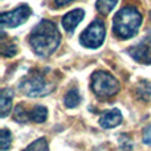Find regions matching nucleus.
I'll use <instances>...</instances> for the list:
<instances>
[{"label": "nucleus", "mask_w": 151, "mask_h": 151, "mask_svg": "<svg viewBox=\"0 0 151 151\" xmlns=\"http://www.w3.org/2000/svg\"><path fill=\"white\" fill-rule=\"evenodd\" d=\"M61 36L57 27L50 20H41L29 36L31 48L37 56L48 57L58 48Z\"/></svg>", "instance_id": "1"}, {"label": "nucleus", "mask_w": 151, "mask_h": 151, "mask_svg": "<svg viewBox=\"0 0 151 151\" xmlns=\"http://www.w3.org/2000/svg\"><path fill=\"white\" fill-rule=\"evenodd\" d=\"M142 24V15L135 7H125L118 11L114 16L113 31L115 36L122 40L131 39L135 36Z\"/></svg>", "instance_id": "2"}, {"label": "nucleus", "mask_w": 151, "mask_h": 151, "mask_svg": "<svg viewBox=\"0 0 151 151\" xmlns=\"http://www.w3.org/2000/svg\"><path fill=\"white\" fill-rule=\"evenodd\" d=\"M53 83L40 72H32L25 76L20 83V90L28 97H42L53 90Z\"/></svg>", "instance_id": "3"}, {"label": "nucleus", "mask_w": 151, "mask_h": 151, "mask_svg": "<svg viewBox=\"0 0 151 151\" xmlns=\"http://www.w3.org/2000/svg\"><path fill=\"white\" fill-rule=\"evenodd\" d=\"M91 90L99 98H109L118 93L119 82L110 73L99 70L91 76Z\"/></svg>", "instance_id": "4"}, {"label": "nucleus", "mask_w": 151, "mask_h": 151, "mask_svg": "<svg viewBox=\"0 0 151 151\" xmlns=\"http://www.w3.org/2000/svg\"><path fill=\"white\" fill-rule=\"evenodd\" d=\"M106 36V28L101 20H94L80 36V41L83 47L96 49L102 45Z\"/></svg>", "instance_id": "5"}, {"label": "nucleus", "mask_w": 151, "mask_h": 151, "mask_svg": "<svg viewBox=\"0 0 151 151\" xmlns=\"http://www.w3.org/2000/svg\"><path fill=\"white\" fill-rule=\"evenodd\" d=\"M29 16H31V8L27 4H23L19 5L13 11L3 12L0 16V21H1V25L5 28H15V27L25 23Z\"/></svg>", "instance_id": "6"}, {"label": "nucleus", "mask_w": 151, "mask_h": 151, "mask_svg": "<svg viewBox=\"0 0 151 151\" xmlns=\"http://www.w3.org/2000/svg\"><path fill=\"white\" fill-rule=\"evenodd\" d=\"M129 55L141 64H151V33L147 35L138 45L131 47Z\"/></svg>", "instance_id": "7"}, {"label": "nucleus", "mask_w": 151, "mask_h": 151, "mask_svg": "<svg viewBox=\"0 0 151 151\" xmlns=\"http://www.w3.org/2000/svg\"><path fill=\"white\" fill-rule=\"evenodd\" d=\"M85 16V12L82 9H73L68 12L63 17V27L66 32H73L76 27L81 23V20Z\"/></svg>", "instance_id": "8"}, {"label": "nucleus", "mask_w": 151, "mask_h": 151, "mask_svg": "<svg viewBox=\"0 0 151 151\" xmlns=\"http://www.w3.org/2000/svg\"><path fill=\"white\" fill-rule=\"evenodd\" d=\"M122 122V114L118 109H113L99 118V125L104 129H113Z\"/></svg>", "instance_id": "9"}, {"label": "nucleus", "mask_w": 151, "mask_h": 151, "mask_svg": "<svg viewBox=\"0 0 151 151\" xmlns=\"http://www.w3.org/2000/svg\"><path fill=\"white\" fill-rule=\"evenodd\" d=\"M11 105H12V90L4 89L0 94V115L3 118L7 117L11 111Z\"/></svg>", "instance_id": "10"}, {"label": "nucleus", "mask_w": 151, "mask_h": 151, "mask_svg": "<svg viewBox=\"0 0 151 151\" xmlns=\"http://www.w3.org/2000/svg\"><path fill=\"white\" fill-rule=\"evenodd\" d=\"M29 115H31L32 121H35V122H37V123H42V122H45L48 118V110H47V107H44V106H36L29 113Z\"/></svg>", "instance_id": "11"}, {"label": "nucleus", "mask_w": 151, "mask_h": 151, "mask_svg": "<svg viewBox=\"0 0 151 151\" xmlns=\"http://www.w3.org/2000/svg\"><path fill=\"white\" fill-rule=\"evenodd\" d=\"M81 98H80V94H78V90L77 89H70V90L66 93L65 98H64V104H65L66 107H76L78 106L80 104Z\"/></svg>", "instance_id": "12"}, {"label": "nucleus", "mask_w": 151, "mask_h": 151, "mask_svg": "<svg viewBox=\"0 0 151 151\" xmlns=\"http://www.w3.org/2000/svg\"><path fill=\"white\" fill-rule=\"evenodd\" d=\"M118 3V0H98L96 4L97 9L102 15H107L109 12H111V9L115 7V4Z\"/></svg>", "instance_id": "13"}, {"label": "nucleus", "mask_w": 151, "mask_h": 151, "mask_svg": "<svg viewBox=\"0 0 151 151\" xmlns=\"http://www.w3.org/2000/svg\"><path fill=\"white\" fill-rule=\"evenodd\" d=\"M138 96L143 99H147L151 97V82L149 81H142L138 85Z\"/></svg>", "instance_id": "14"}, {"label": "nucleus", "mask_w": 151, "mask_h": 151, "mask_svg": "<svg viewBox=\"0 0 151 151\" xmlns=\"http://www.w3.org/2000/svg\"><path fill=\"white\" fill-rule=\"evenodd\" d=\"M11 143H12V135H11V133L7 130V129H3L1 133H0V145H1V150L7 151L11 147Z\"/></svg>", "instance_id": "15"}, {"label": "nucleus", "mask_w": 151, "mask_h": 151, "mask_svg": "<svg viewBox=\"0 0 151 151\" xmlns=\"http://www.w3.org/2000/svg\"><path fill=\"white\" fill-rule=\"evenodd\" d=\"M24 151H48V143L44 138H40L29 145Z\"/></svg>", "instance_id": "16"}, {"label": "nucleus", "mask_w": 151, "mask_h": 151, "mask_svg": "<svg viewBox=\"0 0 151 151\" xmlns=\"http://www.w3.org/2000/svg\"><path fill=\"white\" fill-rule=\"evenodd\" d=\"M15 119L17 121V122H27L28 119H31V115H29V113H27L25 110H24V107L21 106V105H17L15 109Z\"/></svg>", "instance_id": "17"}, {"label": "nucleus", "mask_w": 151, "mask_h": 151, "mask_svg": "<svg viewBox=\"0 0 151 151\" xmlns=\"http://www.w3.org/2000/svg\"><path fill=\"white\" fill-rule=\"evenodd\" d=\"M3 55L5 56V57H11V56H13L16 53V47L15 44H5V42H3Z\"/></svg>", "instance_id": "18"}, {"label": "nucleus", "mask_w": 151, "mask_h": 151, "mask_svg": "<svg viewBox=\"0 0 151 151\" xmlns=\"http://www.w3.org/2000/svg\"><path fill=\"white\" fill-rule=\"evenodd\" d=\"M143 142L146 145H149V146H151V125L147 126V127L145 129V131H143Z\"/></svg>", "instance_id": "19"}, {"label": "nucleus", "mask_w": 151, "mask_h": 151, "mask_svg": "<svg viewBox=\"0 0 151 151\" xmlns=\"http://www.w3.org/2000/svg\"><path fill=\"white\" fill-rule=\"evenodd\" d=\"M72 1H74V0H55V4H56V7H65V5H68V4H70Z\"/></svg>", "instance_id": "20"}]
</instances>
